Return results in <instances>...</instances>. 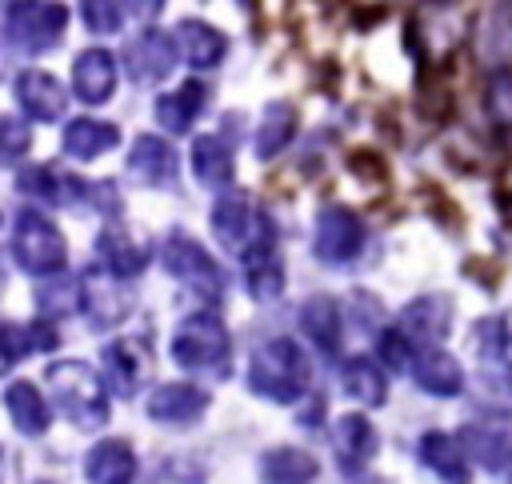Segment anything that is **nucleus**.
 <instances>
[{
    "label": "nucleus",
    "mask_w": 512,
    "mask_h": 484,
    "mask_svg": "<svg viewBox=\"0 0 512 484\" xmlns=\"http://www.w3.org/2000/svg\"><path fill=\"white\" fill-rule=\"evenodd\" d=\"M124 64H128V76H132L136 84H160V80L176 68V40H172L168 32L148 28V32H140V36L128 44Z\"/></svg>",
    "instance_id": "9d476101"
},
{
    "label": "nucleus",
    "mask_w": 512,
    "mask_h": 484,
    "mask_svg": "<svg viewBox=\"0 0 512 484\" xmlns=\"http://www.w3.org/2000/svg\"><path fill=\"white\" fill-rule=\"evenodd\" d=\"M420 460L440 476V480H468V456H464V448H460V440L456 436H448V432H424L420 436Z\"/></svg>",
    "instance_id": "bb28decb"
},
{
    "label": "nucleus",
    "mask_w": 512,
    "mask_h": 484,
    "mask_svg": "<svg viewBox=\"0 0 512 484\" xmlns=\"http://www.w3.org/2000/svg\"><path fill=\"white\" fill-rule=\"evenodd\" d=\"M28 352H32L28 328H20V324H12V320H0V360H4V364H16V360H24Z\"/></svg>",
    "instance_id": "ea45409f"
},
{
    "label": "nucleus",
    "mask_w": 512,
    "mask_h": 484,
    "mask_svg": "<svg viewBox=\"0 0 512 484\" xmlns=\"http://www.w3.org/2000/svg\"><path fill=\"white\" fill-rule=\"evenodd\" d=\"M28 144H32V132H28L20 120H8V116H0V164H12V160H20V156L28 152Z\"/></svg>",
    "instance_id": "4c0bfd02"
},
{
    "label": "nucleus",
    "mask_w": 512,
    "mask_h": 484,
    "mask_svg": "<svg viewBox=\"0 0 512 484\" xmlns=\"http://www.w3.org/2000/svg\"><path fill=\"white\" fill-rule=\"evenodd\" d=\"M104 372H108V388L116 396H136L144 376H148V352L136 340H112L104 348Z\"/></svg>",
    "instance_id": "dca6fc26"
},
{
    "label": "nucleus",
    "mask_w": 512,
    "mask_h": 484,
    "mask_svg": "<svg viewBox=\"0 0 512 484\" xmlns=\"http://www.w3.org/2000/svg\"><path fill=\"white\" fill-rule=\"evenodd\" d=\"M340 384H344V392H348L360 408H380V404L388 400V376H384V368H380L376 360H368V356L348 360Z\"/></svg>",
    "instance_id": "cd10ccee"
},
{
    "label": "nucleus",
    "mask_w": 512,
    "mask_h": 484,
    "mask_svg": "<svg viewBox=\"0 0 512 484\" xmlns=\"http://www.w3.org/2000/svg\"><path fill=\"white\" fill-rule=\"evenodd\" d=\"M452 328V300L440 296V292H428V296H416L404 312H400V332L416 344V348H428V344H440Z\"/></svg>",
    "instance_id": "9b49d317"
},
{
    "label": "nucleus",
    "mask_w": 512,
    "mask_h": 484,
    "mask_svg": "<svg viewBox=\"0 0 512 484\" xmlns=\"http://www.w3.org/2000/svg\"><path fill=\"white\" fill-rule=\"evenodd\" d=\"M176 40H180L184 60H188L192 68H200V72L216 68V64L224 60V52H228L224 32H216V28H212V24H204V20H180Z\"/></svg>",
    "instance_id": "412c9836"
},
{
    "label": "nucleus",
    "mask_w": 512,
    "mask_h": 484,
    "mask_svg": "<svg viewBox=\"0 0 512 484\" xmlns=\"http://www.w3.org/2000/svg\"><path fill=\"white\" fill-rule=\"evenodd\" d=\"M260 476L272 480V484H304V480H316L320 476V464L304 452V448H268L260 456Z\"/></svg>",
    "instance_id": "7c9ffc66"
},
{
    "label": "nucleus",
    "mask_w": 512,
    "mask_h": 484,
    "mask_svg": "<svg viewBox=\"0 0 512 484\" xmlns=\"http://www.w3.org/2000/svg\"><path fill=\"white\" fill-rule=\"evenodd\" d=\"M476 352L484 360H512V316H484L472 328Z\"/></svg>",
    "instance_id": "72a5a7b5"
},
{
    "label": "nucleus",
    "mask_w": 512,
    "mask_h": 484,
    "mask_svg": "<svg viewBox=\"0 0 512 484\" xmlns=\"http://www.w3.org/2000/svg\"><path fill=\"white\" fill-rule=\"evenodd\" d=\"M244 264H248V292L256 300H276L284 292V264L272 248V236L256 240L248 252H244Z\"/></svg>",
    "instance_id": "5701e85b"
},
{
    "label": "nucleus",
    "mask_w": 512,
    "mask_h": 484,
    "mask_svg": "<svg viewBox=\"0 0 512 484\" xmlns=\"http://www.w3.org/2000/svg\"><path fill=\"white\" fill-rule=\"evenodd\" d=\"M120 144V128L108 124V120H92V116H80L64 128V152L76 156V160H96L104 152H112Z\"/></svg>",
    "instance_id": "4be33fe9"
},
{
    "label": "nucleus",
    "mask_w": 512,
    "mask_h": 484,
    "mask_svg": "<svg viewBox=\"0 0 512 484\" xmlns=\"http://www.w3.org/2000/svg\"><path fill=\"white\" fill-rule=\"evenodd\" d=\"M128 172L148 188L176 184V148L160 136H140L128 152Z\"/></svg>",
    "instance_id": "2eb2a0df"
},
{
    "label": "nucleus",
    "mask_w": 512,
    "mask_h": 484,
    "mask_svg": "<svg viewBox=\"0 0 512 484\" xmlns=\"http://www.w3.org/2000/svg\"><path fill=\"white\" fill-rule=\"evenodd\" d=\"M72 84L84 104H104L116 92V60L104 48H88L72 64Z\"/></svg>",
    "instance_id": "f3484780"
},
{
    "label": "nucleus",
    "mask_w": 512,
    "mask_h": 484,
    "mask_svg": "<svg viewBox=\"0 0 512 484\" xmlns=\"http://www.w3.org/2000/svg\"><path fill=\"white\" fill-rule=\"evenodd\" d=\"M204 100H208V88H204L200 80H188V84H180L176 92H168V96L156 100V120H160L168 132L184 136V132L192 128V120L200 116Z\"/></svg>",
    "instance_id": "393cba45"
},
{
    "label": "nucleus",
    "mask_w": 512,
    "mask_h": 484,
    "mask_svg": "<svg viewBox=\"0 0 512 484\" xmlns=\"http://www.w3.org/2000/svg\"><path fill=\"white\" fill-rule=\"evenodd\" d=\"M20 192H28L44 204H72L84 196V180L60 176L52 168H28V172H20Z\"/></svg>",
    "instance_id": "473e14b6"
},
{
    "label": "nucleus",
    "mask_w": 512,
    "mask_h": 484,
    "mask_svg": "<svg viewBox=\"0 0 512 484\" xmlns=\"http://www.w3.org/2000/svg\"><path fill=\"white\" fill-rule=\"evenodd\" d=\"M496 476H504V480H512V444H508V452L496 460V468H492Z\"/></svg>",
    "instance_id": "79ce46f5"
},
{
    "label": "nucleus",
    "mask_w": 512,
    "mask_h": 484,
    "mask_svg": "<svg viewBox=\"0 0 512 484\" xmlns=\"http://www.w3.org/2000/svg\"><path fill=\"white\" fill-rule=\"evenodd\" d=\"M460 448L468 452V456H476L484 468H496V460L508 452V444L512 440H504V436H496V432H488V428H476V424H468L460 436Z\"/></svg>",
    "instance_id": "f704fd0d"
},
{
    "label": "nucleus",
    "mask_w": 512,
    "mask_h": 484,
    "mask_svg": "<svg viewBox=\"0 0 512 484\" xmlns=\"http://www.w3.org/2000/svg\"><path fill=\"white\" fill-rule=\"evenodd\" d=\"M28 4H36V0H0V12H20Z\"/></svg>",
    "instance_id": "37998d69"
},
{
    "label": "nucleus",
    "mask_w": 512,
    "mask_h": 484,
    "mask_svg": "<svg viewBox=\"0 0 512 484\" xmlns=\"http://www.w3.org/2000/svg\"><path fill=\"white\" fill-rule=\"evenodd\" d=\"M300 328L324 352V360L336 356V348H340V308H336L332 296H308L300 304Z\"/></svg>",
    "instance_id": "aec40b11"
},
{
    "label": "nucleus",
    "mask_w": 512,
    "mask_h": 484,
    "mask_svg": "<svg viewBox=\"0 0 512 484\" xmlns=\"http://www.w3.org/2000/svg\"><path fill=\"white\" fill-rule=\"evenodd\" d=\"M160 8H164V0H128V12H132L136 20H156Z\"/></svg>",
    "instance_id": "a19ab883"
},
{
    "label": "nucleus",
    "mask_w": 512,
    "mask_h": 484,
    "mask_svg": "<svg viewBox=\"0 0 512 484\" xmlns=\"http://www.w3.org/2000/svg\"><path fill=\"white\" fill-rule=\"evenodd\" d=\"M172 360L184 372H208L228 364V328L216 312H196L172 332Z\"/></svg>",
    "instance_id": "7ed1b4c3"
},
{
    "label": "nucleus",
    "mask_w": 512,
    "mask_h": 484,
    "mask_svg": "<svg viewBox=\"0 0 512 484\" xmlns=\"http://www.w3.org/2000/svg\"><path fill=\"white\" fill-rule=\"evenodd\" d=\"M76 300H80V308L88 312V324H92V328H112V324H120V320L128 316V308H132V296L124 292L120 276L96 272V268H88V272L80 276Z\"/></svg>",
    "instance_id": "6e6552de"
},
{
    "label": "nucleus",
    "mask_w": 512,
    "mask_h": 484,
    "mask_svg": "<svg viewBox=\"0 0 512 484\" xmlns=\"http://www.w3.org/2000/svg\"><path fill=\"white\" fill-rule=\"evenodd\" d=\"M364 248V224L356 212L340 208V204H328L320 216H316V236H312V252L316 260L340 268V264H352Z\"/></svg>",
    "instance_id": "0eeeda50"
},
{
    "label": "nucleus",
    "mask_w": 512,
    "mask_h": 484,
    "mask_svg": "<svg viewBox=\"0 0 512 484\" xmlns=\"http://www.w3.org/2000/svg\"><path fill=\"white\" fill-rule=\"evenodd\" d=\"M16 100L32 120H60L64 108H68V96H64L60 80L40 72V68H28V72L16 76Z\"/></svg>",
    "instance_id": "4468645a"
},
{
    "label": "nucleus",
    "mask_w": 512,
    "mask_h": 484,
    "mask_svg": "<svg viewBox=\"0 0 512 484\" xmlns=\"http://www.w3.org/2000/svg\"><path fill=\"white\" fill-rule=\"evenodd\" d=\"M484 108L496 124H512V68H492L488 88H484Z\"/></svg>",
    "instance_id": "c9c22d12"
},
{
    "label": "nucleus",
    "mask_w": 512,
    "mask_h": 484,
    "mask_svg": "<svg viewBox=\"0 0 512 484\" xmlns=\"http://www.w3.org/2000/svg\"><path fill=\"white\" fill-rule=\"evenodd\" d=\"M376 352H380V360H384V368H392V372H404L408 364H412V356H416V344L400 332V328H388V332H380V340H376Z\"/></svg>",
    "instance_id": "e433bc0d"
},
{
    "label": "nucleus",
    "mask_w": 512,
    "mask_h": 484,
    "mask_svg": "<svg viewBox=\"0 0 512 484\" xmlns=\"http://www.w3.org/2000/svg\"><path fill=\"white\" fill-rule=\"evenodd\" d=\"M0 364H4V360H0Z\"/></svg>",
    "instance_id": "c03bdc74"
},
{
    "label": "nucleus",
    "mask_w": 512,
    "mask_h": 484,
    "mask_svg": "<svg viewBox=\"0 0 512 484\" xmlns=\"http://www.w3.org/2000/svg\"><path fill=\"white\" fill-rule=\"evenodd\" d=\"M312 380V368H308V356L296 340L288 336H272L264 340L256 352H252V364H248V388L264 400H276V404H292L304 396Z\"/></svg>",
    "instance_id": "f257e3e1"
},
{
    "label": "nucleus",
    "mask_w": 512,
    "mask_h": 484,
    "mask_svg": "<svg viewBox=\"0 0 512 484\" xmlns=\"http://www.w3.org/2000/svg\"><path fill=\"white\" fill-rule=\"evenodd\" d=\"M160 260H164V268H168L184 288H192L196 296H204V300H220V296H224L220 264H216V260L208 256V248H200L192 236L172 232V236L164 240V248H160Z\"/></svg>",
    "instance_id": "39448f33"
},
{
    "label": "nucleus",
    "mask_w": 512,
    "mask_h": 484,
    "mask_svg": "<svg viewBox=\"0 0 512 484\" xmlns=\"http://www.w3.org/2000/svg\"><path fill=\"white\" fill-rule=\"evenodd\" d=\"M44 376H48L52 400L64 408V416H68L76 428L92 432V428H100V424L108 420L104 380H100L88 364H80V360H56Z\"/></svg>",
    "instance_id": "f03ea898"
},
{
    "label": "nucleus",
    "mask_w": 512,
    "mask_h": 484,
    "mask_svg": "<svg viewBox=\"0 0 512 484\" xmlns=\"http://www.w3.org/2000/svg\"><path fill=\"white\" fill-rule=\"evenodd\" d=\"M4 404H8L12 424H16L24 436H40V432H48V420H52V416H48V404H44V396H40L28 380L8 384Z\"/></svg>",
    "instance_id": "c756f323"
},
{
    "label": "nucleus",
    "mask_w": 512,
    "mask_h": 484,
    "mask_svg": "<svg viewBox=\"0 0 512 484\" xmlns=\"http://www.w3.org/2000/svg\"><path fill=\"white\" fill-rule=\"evenodd\" d=\"M292 136H296V112H292V104H284V100L264 104L260 124H256V136H252L256 156H260V160L280 156V152L288 148V140H292Z\"/></svg>",
    "instance_id": "b1692460"
},
{
    "label": "nucleus",
    "mask_w": 512,
    "mask_h": 484,
    "mask_svg": "<svg viewBox=\"0 0 512 484\" xmlns=\"http://www.w3.org/2000/svg\"><path fill=\"white\" fill-rule=\"evenodd\" d=\"M376 448H380V436L364 416L348 412V416H340L332 424V452H336L344 476H360V468L376 456Z\"/></svg>",
    "instance_id": "f8f14e48"
},
{
    "label": "nucleus",
    "mask_w": 512,
    "mask_h": 484,
    "mask_svg": "<svg viewBox=\"0 0 512 484\" xmlns=\"http://www.w3.org/2000/svg\"><path fill=\"white\" fill-rule=\"evenodd\" d=\"M12 256L24 272L32 276H52L64 268L68 252H64V236L56 232V224L40 212H20L16 216V228H12Z\"/></svg>",
    "instance_id": "20e7f679"
},
{
    "label": "nucleus",
    "mask_w": 512,
    "mask_h": 484,
    "mask_svg": "<svg viewBox=\"0 0 512 484\" xmlns=\"http://www.w3.org/2000/svg\"><path fill=\"white\" fill-rule=\"evenodd\" d=\"M100 256H104V264H108V272L112 276H120V280H132V276H140L144 272V264H148V248L144 244H136L128 232H120V228H108V232H100Z\"/></svg>",
    "instance_id": "c85d7f7f"
},
{
    "label": "nucleus",
    "mask_w": 512,
    "mask_h": 484,
    "mask_svg": "<svg viewBox=\"0 0 512 484\" xmlns=\"http://www.w3.org/2000/svg\"><path fill=\"white\" fill-rule=\"evenodd\" d=\"M208 408V392H200L196 384H160L148 396V416L160 424H192L200 420Z\"/></svg>",
    "instance_id": "a211bd4d"
},
{
    "label": "nucleus",
    "mask_w": 512,
    "mask_h": 484,
    "mask_svg": "<svg viewBox=\"0 0 512 484\" xmlns=\"http://www.w3.org/2000/svg\"><path fill=\"white\" fill-rule=\"evenodd\" d=\"M412 380H416V388L420 392H428V396H460L464 392V368H460V360L456 356H448V352H440V348H424L420 356H412Z\"/></svg>",
    "instance_id": "ddd939ff"
},
{
    "label": "nucleus",
    "mask_w": 512,
    "mask_h": 484,
    "mask_svg": "<svg viewBox=\"0 0 512 484\" xmlns=\"http://www.w3.org/2000/svg\"><path fill=\"white\" fill-rule=\"evenodd\" d=\"M80 16L92 32H116L120 28V0H80Z\"/></svg>",
    "instance_id": "58836bf2"
},
{
    "label": "nucleus",
    "mask_w": 512,
    "mask_h": 484,
    "mask_svg": "<svg viewBox=\"0 0 512 484\" xmlns=\"http://www.w3.org/2000/svg\"><path fill=\"white\" fill-rule=\"evenodd\" d=\"M192 172L208 188L228 184L232 180V148L220 136H196L192 140Z\"/></svg>",
    "instance_id": "2f4dec72"
},
{
    "label": "nucleus",
    "mask_w": 512,
    "mask_h": 484,
    "mask_svg": "<svg viewBox=\"0 0 512 484\" xmlns=\"http://www.w3.org/2000/svg\"><path fill=\"white\" fill-rule=\"evenodd\" d=\"M0 72H4V68H0Z\"/></svg>",
    "instance_id": "a18cd8bd"
},
{
    "label": "nucleus",
    "mask_w": 512,
    "mask_h": 484,
    "mask_svg": "<svg viewBox=\"0 0 512 484\" xmlns=\"http://www.w3.org/2000/svg\"><path fill=\"white\" fill-rule=\"evenodd\" d=\"M476 60H480L484 68H504V64H512V0H500V4L484 16V24H480V32H476Z\"/></svg>",
    "instance_id": "6ab92c4d"
},
{
    "label": "nucleus",
    "mask_w": 512,
    "mask_h": 484,
    "mask_svg": "<svg viewBox=\"0 0 512 484\" xmlns=\"http://www.w3.org/2000/svg\"><path fill=\"white\" fill-rule=\"evenodd\" d=\"M8 20H12V28H8L12 32V44H20L24 52H44V48H52L64 36L68 12L60 4L36 0V4L20 8V12H8Z\"/></svg>",
    "instance_id": "1a4fd4ad"
},
{
    "label": "nucleus",
    "mask_w": 512,
    "mask_h": 484,
    "mask_svg": "<svg viewBox=\"0 0 512 484\" xmlns=\"http://www.w3.org/2000/svg\"><path fill=\"white\" fill-rule=\"evenodd\" d=\"M84 472L96 484H128L136 476V452L124 440H104V444H96L88 452Z\"/></svg>",
    "instance_id": "a878e982"
},
{
    "label": "nucleus",
    "mask_w": 512,
    "mask_h": 484,
    "mask_svg": "<svg viewBox=\"0 0 512 484\" xmlns=\"http://www.w3.org/2000/svg\"><path fill=\"white\" fill-rule=\"evenodd\" d=\"M212 236H216L228 252L244 256L256 240H264V236H272V232H268V220L252 208L248 196L228 192V196H220V200L212 204Z\"/></svg>",
    "instance_id": "423d86ee"
},
{
    "label": "nucleus",
    "mask_w": 512,
    "mask_h": 484,
    "mask_svg": "<svg viewBox=\"0 0 512 484\" xmlns=\"http://www.w3.org/2000/svg\"><path fill=\"white\" fill-rule=\"evenodd\" d=\"M508 384H512V380H508Z\"/></svg>",
    "instance_id": "49530a36"
}]
</instances>
